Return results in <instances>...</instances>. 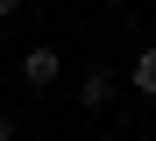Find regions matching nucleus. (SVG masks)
Masks as SVG:
<instances>
[{"instance_id": "obj_1", "label": "nucleus", "mask_w": 156, "mask_h": 141, "mask_svg": "<svg viewBox=\"0 0 156 141\" xmlns=\"http://www.w3.org/2000/svg\"><path fill=\"white\" fill-rule=\"evenodd\" d=\"M21 78H29V85H50V78H57V49H29V56H21Z\"/></svg>"}, {"instance_id": "obj_2", "label": "nucleus", "mask_w": 156, "mask_h": 141, "mask_svg": "<svg viewBox=\"0 0 156 141\" xmlns=\"http://www.w3.org/2000/svg\"><path fill=\"white\" fill-rule=\"evenodd\" d=\"M78 92H85V106H107V99H114V71H85Z\"/></svg>"}, {"instance_id": "obj_3", "label": "nucleus", "mask_w": 156, "mask_h": 141, "mask_svg": "<svg viewBox=\"0 0 156 141\" xmlns=\"http://www.w3.org/2000/svg\"><path fill=\"white\" fill-rule=\"evenodd\" d=\"M128 78H135V92H149V99H156V49H142V56H135V71H128Z\"/></svg>"}, {"instance_id": "obj_4", "label": "nucleus", "mask_w": 156, "mask_h": 141, "mask_svg": "<svg viewBox=\"0 0 156 141\" xmlns=\"http://www.w3.org/2000/svg\"><path fill=\"white\" fill-rule=\"evenodd\" d=\"M0 141H14V127H7V113H0Z\"/></svg>"}]
</instances>
